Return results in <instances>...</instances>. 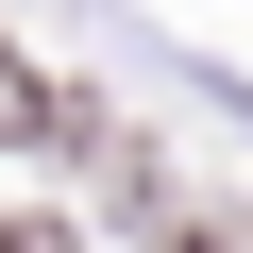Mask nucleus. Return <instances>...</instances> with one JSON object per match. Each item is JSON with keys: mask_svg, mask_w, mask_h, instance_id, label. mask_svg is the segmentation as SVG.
Instances as JSON below:
<instances>
[{"mask_svg": "<svg viewBox=\"0 0 253 253\" xmlns=\"http://www.w3.org/2000/svg\"><path fill=\"white\" fill-rule=\"evenodd\" d=\"M51 135H68V101L34 84V51H0V152H51Z\"/></svg>", "mask_w": 253, "mask_h": 253, "instance_id": "obj_1", "label": "nucleus"}, {"mask_svg": "<svg viewBox=\"0 0 253 253\" xmlns=\"http://www.w3.org/2000/svg\"><path fill=\"white\" fill-rule=\"evenodd\" d=\"M0 253H68V236H51V219H0Z\"/></svg>", "mask_w": 253, "mask_h": 253, "instance_id": "obj_2", "label": "nucleus"}, {"mask_svg": "<svg viewBox=\"0 0 253 253\" xmlns=\"http://www.w3.org/2000/svg\"><path fill=\"white\" fill-rule=\"evenodd\" d=\"M169 253H236V236H169Z\"/></svg>", "mask_w": 253, "mask_h": 253, "instance_id": "obj_3", "label": "nucleus"}]
</instances>
